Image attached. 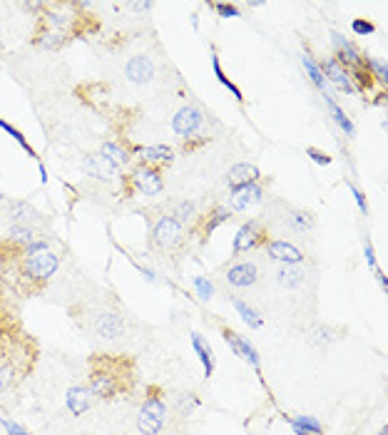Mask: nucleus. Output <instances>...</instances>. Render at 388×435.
I'll use <instances>...</instances> for the list:
<instances>
[{
	"label": "nucleus",
	"instance_id": "nucleus-1",
	"mask_svg": "<svg viewBox=\"0 0 388 435\" xmlns=\"http://www.w3.org/2000/svg\"><path fill=\"white\" fill-rule=\"evenodd\" d=\"M132 381H135V371L127 358L97 353L90 361V385L87 388L92 396L103 398V401L117 398L122 390L132 388Z\"/></svg>",
	"mask_w": 388,
	"mask_h": 435
},
{
	"label": "nucleus",
	"instance_id": "nucleus-2",
	"mask_svg": "<svg viewBox=\"0 0 388 435\" xmlns=\"http://www.w3.org/2000/svg\"><path fill=\"white\" fill-rule=\"evenodd\" d=\"M57 266H60V256L47 246L45 239H40L25 249L23 256L17 259V277L28 283V288H40L55 277Z\"/></svg>",
	"mask_w": 388,
	"mask_h": 435
},
{
	"label": "nucleus",
	"instance_id": "nucleus-3",
	"mask_svg": "<svg viewBox=\"0 0 388 435\" xmlns=\"http://www.w3.org/2000/svg\"><path fill=\"white\" fill-rule=\"evenodd\" d=\"M204 119H207L204 110H202L200 105L189 102V105H184V108H179L177 112H174V117H172V130H174V135L182 137L184 145H187L189 140H194V137L202 132Z\"/></svg>",
	"mask_w": 388,
	"mask_h": 435
},
{
	"label": "nucleus",
	"instance_id": "nucleus-4",
	"mask_svg": "<svg viewBox=\"0 0 388 435\" xmlns=\"http://www.w3.org/2000/svg\"><path fill=\"white\" fill-rule=\"evenodd\" d=\"M267 244H269L267 226H262L259 219H249L237 229L232 251H234V256H239V254H246V251H254V249H259V246H267Z\"/></svg>",
	"mask_w": 388,
	"mask_h": 435
},
{
	"label": "nucleus",
	"instance_id": "nucleus-5",
	"mask_svg": "<svg viewBox=\"0 0 388 435\" xmlns=\"http://www.w3.org/2000/svg\"><path fill=\"white\" fill-rule=\"evenodd\" d=\"M184 242V229L174 216L165 214L154 221L152 226V244L162 251H172Z\"/></svg>",
	"mask_w": 388,
	"mask_h": 435
},
{
	"label": "nucleus",
	"instance_id": "nucleus-6",
	"mask_svg": "<svg viewBox=\"0 0 388 435\" xmlns=\"http://www.w3.org/2000/svg\"><path fill=\"white\" fill-rule=\"evenodd\" d=\"M130 182H132V189L140 192L142 197H157V194L165 189V179H162L160 167H152V164H140V167H135Z\"/></svg>",
	"mask_w": 388,
	"mask_h": 435
},
{
	"label": "nucleus",
	"instance_id": "nucleus-7",
	"mask_svg": "<svg viewBox=\"0 0 388 435\" xmlns=\"http://www.w3.org/2000/svg\"><path fill=\"white\" fill-rule=\"evenodd\" d=\"M259 277H262L259 266L254 264V261H246V259L229 264L227 272H224V281H227L232 288H251V286H257Z\"/></svg>",
	"mask_w": 388,
	"mask_h": 435
},
{
	"label": "nucleus",
	"instance_id": "nucleus-8",
	"mask_svg": "<svg viewBox=\"0 0 388 435\" xmlns=\"http://www.w3.org/2000/svg\"><path fill=\"white\" fill-rule=\"evenodd\" d=\"M92 331H95L97 339L103 341H114L120 339L122 334H125V318L117 314V311H100V314H95V318H92Z\"/></svg>",
	"mask_w": 388,
	"mask_h": 435
},
{
	"label": "nucleus",
	"instance_id": "nucleus-9",
	"mask_svg": "<svg viewBox=\"0 0 388 435\" xmlns=\"http://www.w3.org/2000/svg\"><path fill=\"white\" fill-rule=\"evenodd\" d=\"M222 336H224V341L229 344V348L234 351V356H239L241 361H246L251 368H254V371H259V368H262L257 348H254V344H251L246 336L237 334V331H232L229 326H222Z\"/></svg>",
	"mask_w": 388,
	"mask_h": 435
},
{
	"label": "nucleus",
	"instance_id": "nucleus-10",
	"mask_svg": "<svg viewBox=\"0 0 388 435\" xmlns=\"http://www.w3.org/2000/svg\"><path fill=\"white\" fill-rule=\"evenodd\" d=\"M0 216H6L8 221L13 224H38L43 221V214L35 209L33 204L28 202H20V199H6L3 204V209H0Z\"/></svg>",
	"mask_w": 388,
	"mask_h": 435
},
{
	"label": "nucleus",
	"instance_id": "nucleus-11",
	"mask_svg": "<svg viewBox=\"0 0 388 435\" xmlns=\"http://www.w3.org/2000/svg\"><path fill=\"white\" fill-rule=\"evenodd\" d=\"M267 197V189H264L262 182H254V184H244L232 189V197H229V209L232 212H246L249 207L259 204Z\"/></svg>",
	"mask_w": 388,
	"mask_h": 435
},
{
	"label": "nucleus",
	"instance_id": "nucleus-12",
	"mask_svg": "<svg viewBox=\"0 0 388 435\" xmlns=\"http://www.w3.org/2000/svg\"><path fill=\"white\" fill-rule=\"evenodd\" d=\"M232 216H234V212L229 209L227 204H219V207H214V209H211L209 214L202 216L200 224H197V237H200V242L202 244L209 242L211 234L217 232V229L222 224H227V221L232 219Z\"/></svg>",
	"mask_w": 388,
	"mask_h": 435
},
{
	"label": "nucleus",
	"instance_id": "nucleus-13",
	"mask_svg": "<svg viewBox=\"0 0 388 435\" xmlns=\"http://www.w3.org/2000/svg\"><path fill=\"white\" fill-rule=\"evenodd\" d=\"M269 259L279 261V264H301L304 261V251L297 246V244L286 242V239H274L264 246Z\"/></svg>",
	"mask_w": 388,
	"mask_h": 435
},
{
	"label": "nucleus",
	"instance_id": "nucleus-14",
	"mask_svg": "<svg viewBox=\"0 0 388 435\" xmlns=\"http://www.w3.org/2000/svg\"><path fill=\"white\" fill-rule=\"evenodd\" d=\"M125 78L135 85H147L154 78V60L149 55H135L125 65Z\"/></svg>",
	"mask_w": 388,
	"mask_h": 435
},
{
	"label": "nucleus",
	"instance_id": "nucleus-15",
	"mask_svg": "<svg viewBox=\"0 0 388 435\" xmlns=\"http://www.w3.org/2000/svg\"><path fill=\"white\" fill-rule=\"evenodd\" d=\"M254 182H262V172H259L257 164H251V162L234 164V167L227 172V177H224V184H227L229 189H237V186H244V184H254Z\"/></svg>",
	"mask_w": 388,
	"mask_h": 435
},
{
	"label": "nucleus",
	"instance_id": "nucleus-16",
	"mask_svg": "<svg viewBox=\"0 0 388 435\" xmlns=\"http://www.w3.org/2000/svg\"><path fill=\"white\" fill-rule=\"evenodd\" d=\"M319 68H321V73H324V78H326V82H329V85L338 87V90L346 92V95H354V92H356L354 85H351V78H348L346 68H343V65H338L334 57L324 60Z\"/></svg>",
	"mask_w": 388,
	"mask_h": 435
},
{
	"label": "nucleus",
	"instance_id": "nucleus-17",
	"mask_svg": "<svg viewBox=\"0 0 388 435\" xmlns=\"http://www.w3.org/2000/svg\"><path fill=\"white\" fill-rule=\"evenodd\" d=\"M130 154H132V157H137L142 164H152V167H157V164H172V162H174V152H172V147H167V145L135 147Z\"/></svg>",
	"mask_w": 388,
	"mask_h": 435
},
{
	"label": "nucleus",
	"instance_id": "nucleus-18",
	"mask_svg": "<svg viewBox=\"0 0 388 435\" xmlns=\"http://www.w3.org/2000/svg\"><path fill=\"white\" fill-rule=\"evenodd\" d=\"M334 45H336V55H334V60L338 62V65H343L346 70L356 68V65H361V60H364V55L359 52V47L351 43V40H346L341 33H334Z\"/></svg>",
	"mask_w": 388,
	"mask_h": 435
},
{
	"label": "nucleus",
	"instance_id": "nucleus-19",
	"mask_svg": "<svg viewBox=\"0 0 388 435\" xmlns=\"http://www.w3.org/2000/svg\"><path fill=\"white\" fill-rule=\"evenodd\" d=\"M3 239L17 249H28V246H33L35 242H40L43 237H40V232H38V226H33V224H10V229H8Z\"/></svg>",
	"mask_w": 388,
	"mask_h": 435
},
{
	"label": "nucleus",
	"instance_id": "nucleus-20",
	"mask_svg": "<svg viewBox=\"0 0 388 435\" xmlns=\"http://www.w3.org/2000/svg\"><path fill=\"white\" fill-rule=\"evenodd\" d=\"M82 170H85L90 177H95V179H100V182H112L114 177H117V172H120L114 164H110L100 152L87 154L85 162H82Z\"/></svg>",
	"mask_w": 388,
	"mask_h": 435
},
{
	"label": "nucleus",
	"instance_id": "nucleus-21",
	"mask_svg": "<svg viewBox=\"0 0 388 435\" xmlns=\"http://www.w3.org/2000/svg\"><path fill=\"white\" fill-rule=\"evenodd\" d=\"M90 401H92V393L87 385H73V388H68V393H65V406H68V411L73 413V415H77V418L90 411Z\"/></svg>",
	"mask_w": 388,
	"mask_h": 435
},
{
	"label": "nucleus",
	"instance_id": "nucleus-22",
	"mask_svg": "<svg viewBox=\"0 0 388 435\" xmlns=\"http://www.w3.org/2000/svg\"><path fill=\"white\" fill-rule=\"evenodd\" d=\"M301 65H304V70H306L308 80H311V85H314L316 90H319L321 95H324V100L334 97V95H331V85L326 82L324 73H321V68H319V62H316L314 57L308 55V52H304V55H301Z\"/></svg>",
	"mask_w": 388,
	"mask_h": 435
},
{
	"label": "nucleus",
	"instance_id": "nucleus-23",
	"mask_svg": "<svg viewBox=\"0 0 388 435\" xmlns=\"http://www.w3.org/2000/svg\"><path fill=\"white\" fill-rule=\"evenodd\" d=\"M192 348H194V353L200 356L202 368H204V376L207 378H211V373H214V368H217V356H214L211 344L209 341H204V336L192 334Z\"/></svg>",
	"mask_w": 388,
	"mask_h": 435
},
{
	"label": "nucleus",
	"instance_id": "nucleus-24",
	"mask_svg": "<svg viewBox=\"0 0 388 435\" xmlns=\"http://www.w3.org/2000/svg\"><path fill=\"white\" fill-rule=\"evenodd\" d=\"M284 219L289 221V226H291V229H294V232H299V234L311 232V229H314V224H316L314 212H308V209H299V207H286Z\"/></svg>",
	"mask_w": 388,
	"mask_h": 435
},
{
	"label": "nucleus",
	"instance_id": "nucleus-25",
	"mask_svg": "<svg viewBox=\"0 0 388 435\" xmlns=\"http://www.w3.org/2000/svg\"><path fill=\"white\" fill-rule=\"evenodd\" d=\"M276 281L284 288H299L306 281V272L301 264H279L276 269Z\"/></svg>",
	"mask_w": 388,
	"mask_h": 435
},
{
	"label": "nucleus",
	"instance_id": "nucleus-26",
	"mask_svg": "<svg viewBox=\"0 0 388 435\" xmlns=\"http://www.w3.org/2000/svg\"><path fill=\"white\" fill-rule=\"evenodd\" d=\"M100 154H103V157L107 159L110 164H114L117 170H122V167H127V164L132 162L130 149L122 147L120 142H103V147H100Z\"/></svg>",
	"mask_w": 388,
	"mask_h": 435
},
{
	"label": "nucleus",
	"instance_id": "nucleus-27",
	"mask_svg": "<svg viewBox=\"0 0 388 435\" xmlns=\"http://www.w3.org/2000/svg\"><path fill=\"white\" fill-rule=\"evenodd\" d=\"M294 435H324V425L319 418L314 415H297V418H289Z\"/></svg>",
	"mask_w": 388,
	"mask_h": 435
},
{
	"label": "nucleus",
	"instance_id": "nucleus-28",
	"mask_svg": "<svg viewBox=\"0 0 388 435\" xmlns=\"http://www.w3.org/2000/svg\"><path fill=\"white\" fill-rule=\"evenodd\" d=\"M232 306L237 309V314H239V318L241 321L246 323L249 328H254V331H259V328L264 326V316L259 314L254 306H249L246 301H241V299H232Z\"/></svg>",
	"mask_w": 388,
	"mask_h": 435
},
{
	"label": "nucleus",
	"instance_id": "nucleus-29",
	"mask_svg": "<svg viewBox=\"0 0 388 435\" xmlns=\"http://www.w3.org/2000/svg\"><path fill=\"white\" fill-rule=\"evenodd\" d=\"M211 70H214V78H217V82L222 87H227L229 92H232V95H234V100L239 102H244V92L239 90V87L234 85V82H232V80L227 78V73H224L222 70V62H219V55H217V50H211Z\"/></svg>",
	"mask_w": 388,
	"mask_h": 435
},
{
	"label": "nucleus",
	"instance_id": "nucleus-30",
	"mask_svg": "<svg viewBox=\"0 0 388 435\" xmlns=\"http://www.w3.org/2000/svg\"><path fill=\"white\" fill-rule=\"evenodd\" d=\"M326 105H329V112H331L334 122H336L338 127H341V130L346 132L348 137H354V135H356V124L351 122V117H348V115L343 112L341 108H338L336 100H334V97H329V100H326Z\"/></svg>",
	"mask_w": 388,
	"mask_h": 435
},
{
	"label": "nucleus",
	"instance_id": "nucleus-31",
	"mask_svg": "<svg viewBox=\"0 0 388 435\" xmlns=\"http://www.w3.org/2000/svg\"><path fill=\"white\" fill-rule=\"evenodd\" d=\"M162 428H165V418H157V415H149V413L140 411V415H137L140 435H160Z\"/></svg>",
	"mask_w": 388,
	"mask_h": 435
},
{
	"label": "nucleus",
	"instance_id": "nucleus-32",
	"mask_svg": "<svg viewBox=\"0 0 388 435\" xmlns=\"http://www.w3.org/2000/svg\"><path fill=\"white\" fill-rule=\"evenodd\" d=\"M170 216H174L179 224H187V221H192L197 216V204L192 199H182V202L174 204V209H172Z\"/></svg>",
	"mask_w": 388,
	"mask_h": 435
},
{
	"label": "nucleus",
	"instance_id": "nucleus-33",
	"mask_svg": "<svg viewBox=\"0 0 388 435\" xmlns=\"http://www.w3.org/2000/svg\"><path fill=\"white\" fill-rule=\"evenodd\" d=\"M0 130H6L8 135H10L13 140H15L17 145H20V147H23L25 152L30 154V157H35V159H38V152H35V149H33V145H30V142L25 140V135H23V132H20V130H17V127H13L10 122H6V119L0 117Z\"/></svg>",
	"mask_w": 388,
	"mask_h": 435
},
{
	"label": "nucleus",
	"instance_id": "nucleus-34",
	"mask_svg": "<svg viewBox=\"0 0 388 435\" xmlns=\"http://www.w3.org/2000/svg\"><path fill=\"white\" fill-rule=\"evenodd\" d=\"M17 381V366L15 361H6L0 366V393L8 388H13V383Z\"/></svg>",
	"mask_w": 388,
	"mask_h": 435
},
{
	"label": "nucleus",
	"instance_id": "nucleus-35",
	"mask_svg": "<svg viewBox=\"0 0 388 435\" xmlns=\"http://www.w3.org/2000/svg\"><path fill=\"white\" fill-rule=\"evenodd\" d=\"M200 408V398L194 396V393H179L177 396V411H179V415H194V411Z\"/></svg>",
	"mask_w": 388,
	"mask_h": 435
},
{
	"label": "nucleus",
	"instance_id": "nucleus-36",
	"mask_svg": "<svg viewBox=\"0 0 388 435\" xmlns=\"http://www.w3.org/2000/svg\"><path fill=\"white\" fill-rule=\"evenodd\" d=\"M364 65L368 68V73L373 75V80H378V82H388V68L383 65V62L373 60V57H364Z\"/></svg>",
	"mask_w": 388,
	"mask_h": 435
},
{
	"label": "nucleus",
	"instance_id": "nucleus-37",
	"mask_svg": "<svg viewBox=\"0 0 388 435\" xmlns=\"http://www.w3.org/2000/svg\"><path fill=\"white\" fill-rule=\"evenodd\" d=\"M194 288H197V296H200L202 301H209L211 296H214V283L204 277H194Z\"/></svg>",
	"mask_w": 388,
	"mask_h": 435
},
{
	"label": "nucleus",
	"instance_id": "nucleus-38",
	"mask_svg": "<svg viewBox=\"0 0 388 435\" xmlns=\"http://www.w3.org/2000/svg\"><path fill=\"white\" fill-rule=\"evenodd\" d=\"M334 339H338V336H331V326H319L314 331V336H311V344L324 348V346H329Z\"/></svg>",
	"mask_w": 388,
	"mask_h": 435
},
{
	"label": "nucleus",
	"instance_id": "nucleus-39",
	"mask_svg": "<svg viewBox=\"0 0 388 435\" xmlns=\"http://www.w3.org/2000/svg\"><path fill=\"white\" fill-rule=\"evenodd\" d=\"M351 30H354L356 35H361V38H366V35L376 33V25H373L371 20H366V17H356L354 23H351Z\"/></svg>",
	"mask_w": 388,
	"mask_h": 435
},
{
	"label": "nucleus",
	"instance_id": "nucleus-40",
	"mask_svg": "<svg viewBox=\"0 0 388 435\" xmlns=\"http://www.w3.org/2000/svg\"><path fill=\"white\" fill-rule=\"evenodd\" d=\"M211 8L217 10L219 17H239L241 10L237 6H232V3H211Z\"/></svg>",
	"mask_w": 388,
	"mask_h": 435
},
{
	"label": "nucleus",
	"instance_id": "nucleus-41",
	"mask_svg": "<svg viewBox=\"0 0 388 435\" xmlns=\"http://www.w3.org/2000/svg\"><path fill=\"white\" fill-rule=\"evenodd\" d=\"M306 154L314 159L319 167H329V164H331V154L324 152V149H319V147H306Z\"/></svg>",
	"mask_w": 388,
	"mask_h": 435
},
{
	"label": "nucleus",
	"instance_id": "nucleus-42",
	"mask_svg": "<svg viewBox=\"0 0 388 435\" xmlns=\"http://www.w3.org/2000/svg\"><path fill=\"white\" fill-rule=\"evenodd\" d=\"M0 425L6 428V433H8V435H33V433H30V430H25L23 425H17L15 420L3 418V415H0Z\"/></svg>",
	"mask_w": 388,
	"mask_h": 435
},
{
	"label": "nucleus",
	"instance_id": "nucleus-43",
	"mask_svg": "<svg viewBox=\"0 0 388 435\" xmlns=\"http://www.w3.org/2000/svg\"><path fill=\"white\" fill-rule=\"evenodd\" d=\"M346 186L351 189V194H354V199H356V207L361 209V214H368V204H366V197H364V192H361L359 186L356 184H351V182H346Z\"/></svg>",
	"mask_w": 388,
	"mask_h": 435
},
{
	"label": "nucleus",
	"instance_id": "nucleus-44",
	"mask_svg": "<svg viewBox=\"0 0 388 435\" xmlns=\"http://www.w3.org/2000/svg\"><path fill=\"white\" fill-rule=\"evenodd\" d=\"M364 256H366V264H368V269H378V264H376V254H373V246H371V242L366 239L364 242Z\"/></svg>",
	"mask_w": 388,
	"mask_h": 435
},
{
	"label": "nucleus",
	"instance_id": "nucleus-45",
	"mask_svg": "<svg viewBox=\"0 0 388 435\" xmlns=\"http://www.w3.org/2000/svg\"><path fill=\"white\" fill-rule=\"evenodd\" d=\"M373 277H376L378 286H381L383 291H388V279H386V274H383L381 269H373Z\"/></svg>",
	"mask_w": 388,
	"mask_h": 435
},
{
	"label": "nucleus",
	"instance_id": "nucleus-46",
	"mask_svg": "<svg viewBox=\"0 0 388 435\" xmlns=\"http://www.w3.org/2000/svg\"><path fill=\"white\" fill-rule=\"evenodd\" d=\"M132 10L147 13V10H152V3H132Z\"/></svg>",
	"mask_w": 388,
	"mask_h": 435
},
{
	"label": "nucleus",
	"instance_id": "nucleus-47",
	"mask_svg": "<svg viewBox=\"0 0 388 435\" xmlns=\"http://www.w3.org/2000/svg\"><path fill=\"white\" fill-rule=\"evenodd\" d=\"M378 435H388V425H383V428L378 430Z\"/></svg>",
	"mask_w": 388,
	"mask_h": 435
}]
</instances>
